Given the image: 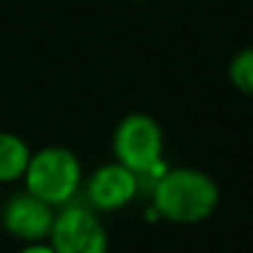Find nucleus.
Here are the masks:
<instances>
[{"mask_svg":"<svg viewBox=\"0 0 253 253\" xmlns=\"http://www.w3.org/2000/svg\"><path fill=\"white\" fill-rule=\"evenodd\" d=\"M18 253H55V251L47 241H38V243H25Z\"/></svg>","mask_w":253,"mask_h":253,"instance_id":"nucleus-9","label":"nucleus"},{"mask_svg":"<svg viewBox=\"0 0 253 253\" xmlns=\"http://www.w3.org/2000/svg\"><path fill=\"white\" fill-rule=\"evenodd\" d=\"M218 184L206 171L191 167L167 169L152 184V206L157 216L179 226L211 218V213L218 209Z\"/></svg>","mask_w":253,"mask_h":253,"instance_id":"nucleus-1","label":"nucleus"},{"mask_svg":"<svg viewBox=\"0 0 253 253\" xmlns=\"http://www.w3.org/2000/svg\"><path fill=\"white\" fill-rule=\"evenodd\" d=\"M139 176L119 162L99 167L87 179V201L97 211H119L129 206L139 191Z\"/></svg>","mask_w":253,"mask_h":253,"instance_id":"nucleus-6","label":"nucleus"},{"mask_svg":"<svg viewBox=\"0 0 253 253\" xmlns=\"http://www.w3.org/2000/svg\"><path fill=\"white\" fill-rule=\"evenodd\" d=\"M114 157L122 167L132 169L142 176H162V152H164V132L154 117L134 112L126 114L114 129Z\"/></svg>","mask_w":253,"mask_h":253,"instance_id":"nucleus-3","label":"nucleus"},{"mask_svg":"<svg viewBox=\"0 0 253 253\" xmlns=\"http://www.w3.org/2000/svg\"><path fill=\"white\" fill-rule=\"evenodd\" d=\"M47 243L55 253H109V238L89 206L67 204L55 213Z\"/></svg>","mask_w":253,"mask_h":253,"instance_id":"nucleus-4","label":"nucleus"},{"mask_svg":"<svg viewBox=\"0 0 253 253\" xmlns=\"http://www.w3.org/2000/svg\"><path fill=\"white\" fill-rule=\"evenodd\" d=\"M30 147L13 132H0V184H13L25 176L30 162Z\"/></svg>","mask_w":253,"mask_h":253,"instance_id":"nucleus-7","label":"nucleus"},{"mask_svg":"<svg viewBox=\"0 0 253 253\" xmlns=\"http://www.w3.org/2000/svg\"><path fill=\"white\" fill-rule=\"evenodd\" d=\"M25 191L42 199L52 209L72 204L82 186V164L65 147H45L30 154L25 169Z\"/></svg>","mask_w":253,"mask_h":253,"instance_id":"nucleus-2","label":"nucleus"},{"mask_svg":"<svg viewBox=\"0 0 253 253\" xmlns=\"http://www.w3.org/2000/svg\"><path fill=\"white\" fill-rule=\"evenodd\" d=\"M52 221H55V209L42 199L33 196L30 191L10 196L3 211H0V223H3L5 233L23 243L47 241Z\"/></svg>","mask_w":253,"mask_h":253,"instance_id":"nucleus-5","label":"nucleus"},{"mask_svg":"<svg viewBox=\"0 0 253 253\" xmlns=\"http://www.w3.org/2000/svg\"><path fill=\"white\" fill-rule=\"evenodd\" d=\"M228 80L238 92L253 94V47H246L233 55L228 65Z\"/></svg>","mask_w":253,"mask_h":253,"instance_id":"nucleus-8","label":"nucleus"}]
</instances>
